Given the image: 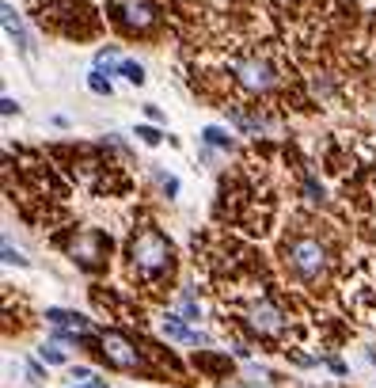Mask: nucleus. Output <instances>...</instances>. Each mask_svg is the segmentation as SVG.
Segmentation results:
<instances>
[{
	"instance_id": "1",
	"label": "nucleus",
	"mask_w": 376,
	"mask_h": 388,
	"mask_svg": "<svg viewBox=\"0 0 376 388\" xmlns=\"http://www.w3.org/2000/svg\"><path fill=\"white\" fill-rule=\"evenodd\" d=\"M278 259L285 289H293L296 301H308L312 308H319V297L335 286L338 274V248L331 240V229H323L312 214H301L293 232L281 236Z\"/></svg>"
},
{
	"instance_id": "8",
	"label": "nucleus",
	"mask_w": 376,
	"mask_h": 388,
	"mask_svg": "<svg viewBox=\"0 0 376 388\" xmlns=\"http://www.w3.org/2000/svg\"><path fill=\"white\" fill-rule=\"evenodd\" d=\"M202 141H205V145H217V149H224V152L236 145V141H232V133H224L221 126H205V130H202Z\"/></svg>"
},
{
	"instance_id": "11",
	"label": "nucleus",
	"mask_w": 376,
	"mask_h": 388,
	"mask_svg": "<svg viewBox=\"0 0 376 388\" xmlns=\"http://www.w3.org/2000/svg\"><path fill=\"white\" fill-rule=\"evenodd\" d=\"M88 88L95 91V95H110V91H115V88H110V80H106V76L99 73V69H95V73L88 76Z\"/></svg>"
},
{
	"instance_id": "3",
	"label": "nucleus",
	"mask_w": 376,
	"mask_h": 388,
	"mask_svg": "<svg viewBox=\"0 0 376 388\" xmlns=\"http://www.w3.org/2000/svg\"><path fill=\"white\" fill-rule=\"evenodd\" d=\"M99 354H103V362L106 365H115V369H126V373H145L148 380H156L152 377V365H148V358H145V350L133 343L126 331H103L99 335Z\"/></svg>"
},
{
	"instance_id": "14",
	"label": "nucleus",
	"mask_w": 376,
	"mask_h": 388,
	"mask_svg": "<svg viewBox=\"0 0 376 388\" xmlns=\"http://www.w3.org/2000/svg\"><path fill=\"white\" fill-rule=\"evenodd\" d=\"M27 380H31V385H42V380H46V369H42V362L27 358Z\"/></svg>"
},
{
	"instance_id": "16",
	"label": "nucleus",
	"mask_w": 376,
	"mask_h": 388,
	"mask_svg": "<svg viewBox=\"0 0 376 388\" xmlns=\"http://www.w3.org/2000/svg\"><path fill=\"white\" fill-rule=\"evenodd\" d=\"M4 263H8V266H12V263H16V266H27V259H23V255H19V251H16V248H12L8 240H4Z\"/></svg>"
},
{
	"instance_id": "15",
	"label": "nucleus",
	"mask_w": 376,
	"mask_h": 388,
	"mask_svg": "<svg viewBox=\"0 0 376 388\" xmlns=\"http://www.w3.org/2000/svg\"><path fill=\"white\" fill-rule=\"evenodd\" d=\"M69 377H73V385H91V380H99L95 373L88 369V365H80V369H73V373H69Z\"/></svg>"
},
{
	"instance_id": "18",
	"label": "nucleus",
	"mask_w": 376,
	"mask_h": 388,
	"mask_svg": "<svg viewBox=\"0 0 376 388\" xmlns=\"http://www.w3.org/2000/svg\"><path fill=\"white\" fill-rule=\"evenodd\" d=\"M0 111H4V115L12 118V115H19V103L12 100V95H4V100H0Z\"/></svg>"
},
{
	"instance_id": "19",
	"label": "nucleus",
	"mask_w": 376,
	"mask_h": 388,
	"mask_svg": "<svg viewBox=\"0 0 376 388\" xmlns=\"http://www.w3.org/2000/svg\"><path fill=\"white\" fill-rule=\"evenodd\" d=\"M65 388H106V380H91V385H65Z\"/></svg>"
},
{
	"instance_id": "6",
	"label": "nucleus",
	"mask_w": 376,
	"mask_h": 388,
	"mask_svg": "<svg viewBox=\"0 0 376 388\" xmlns=\"http://www.w3.org/2000/svg\"><path fill=\"white\" fill-rule=\"evenodd\" d=\"M4 31H8V38L19 46V54H31V34H27V27L19 23V16H16L12 4H4Z\"/></svg>"
},
{
	"instance_id": "4",
	"label": "nucleus",
	"mask_w": 376,
	"mask_h": 388,
	"mask_svg": "<svg viewBox=\"0 0 376 388\" xmlns=\"http://www.w3.org/2000/svg\"><path fill=\"white\" fill-rule=\"evenodd\" d=\"M106 251H110V236L99 232V229H80L69 240V259L88 274L99 271V266H106Z\"/></svg>"
},
{
	"instance_id": "7",
	"label": "nucleus",
	"mask_w": 376,
	"mask_h": 388,
	"mask_svg": "<svg viewBox=\"0 0 376 388\" xmlns=\"http://www.w3.org/2000/svg\"><path fill=\"white\" fill-rule=\"evenodd\" d=\"M194 365H205L209 369V377H232V362H228V354H213V350H198L194 354Z\"/></svg>"
},
{
	"instance_id": "5",
	"label": "nucleus",
	"mask_w": 376,
	"mask_h": 388,
	"mask_svg": "<svg viewBox=\"0 0 376 388\" xmlns=\"http://www.w3.org/2000/svg\"><path fill=\"white\" fill-rule=\"evenodd\" d=\"M46 323H54L58 331H73V335H88V331H91L88 316L65 312V308H49V312H46Z\"/></svg>"
},
{
	"instance_id": "9",
	"label": "nucleus",
	"mask_w": 376,
	"mask_h": 388,
	"mask_svg": "<svg viewBox=\"0 0 376 388\" xmlns=\"http://www.w3.org/2000/svg\"><path fill=\"white\" fill-rule=\"evenodd\" d=\"M118 65H122V61H118V50H115V46H106V50L95 54V69H106V73H110V69H118Z\"/></svg>"
},
{
	"instance_id": "17",
	"label": "nucleus",
	"mask_w": 376,
	"mask_h": 388,
	"mask_svg": "<svg viewBox=\"0 0 376 388\" xmlns=\"http://www.w3.org/2000/svg\"><path fill=\"white\" fill-rule=\"evenodd\" d=\"M160 187L167 190V198H175V194H179V179H175V175H164V172H160Z\"/></svg>"
},
{
	"instance_id": "2",
	"label": "nucleus",
	"mask_w": 376,
	"mask_h": 388,
	"mask_svg": "<svg viewBox=\"0 0 376 388\" xmlns=\"http://www.w3.org/2000/svg\"><path fill=\"white\" fill-rule=\"evenodd\" d=\"M126 266H130V282L145 297H164L167 293V282L175 274V248L160 232V225L141 221L133 229L130 248H126Z\"/></svg>"
},
{
	"instance_id": "10",
	"label": "nucleus",
	"mask_w": 376,
	"mask_h": 388,
	"mask_svg": "<svg viewBox=\"0 0 376 388\" xmlns=\"http://www.w3.org/2000/svg\"><path fill=\"white\" fill-rule=\"evenodd\" d=\"M118 73H122L130 84H145V65H137V61H122V65H118Z\"/></svg>"
},
{
	"instance_id": "13",
	"label": "nucleus",
	"mask_w": 376,
	"mask_h": 388,
	"mask_svg": "<svg viewBox=\"0 0 376 388\" xmlns=\"http://www.w3.org/2000/svg\"><path fill=\"white\" fill-rule=\"evenodd\" d=\"M137 137L145 141V145H160V141H164V133L156 130V126H137Z\"/></svg>"
},
{
	"instance_id": "12",
	"label": "nucleus",
	"mask_w": 376,
	"mask_h": 388,
	"mask_svg": "<svg viewBox=\"0 0 376 388\" xmlns=\"http://www.w3.org/2000/svg\"><path fill=\"white\" fill-rule=\"evenodd\" d=\"M38 358H42L46 365H65V350H58V347H42Z\"/></svg>"
}]
</instances>
